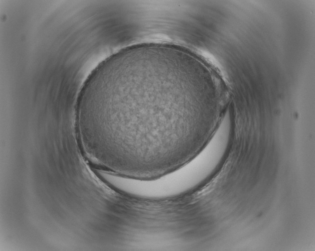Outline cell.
<instances>
[{
  "mask_svg": "<svg viewBox=\"0 0 315 251\" xmlns=\"http://www.w3.org/2000/svg\"><path fill=\"white\" fill-rule=\"evenodd\" d=\"M180 58L163 48L133 47L89 76L78 100L76 126L84 149L102 167L153 177L193 155L210 124L190 103Z\"/></svg>",
  "mask_w": 315,
  "mask_h": 251,
  "instance_id": "6da1fadb",
  "label": "cell"
}]
</instances>
